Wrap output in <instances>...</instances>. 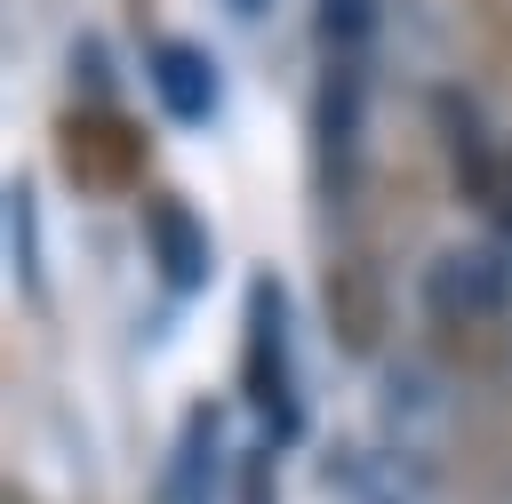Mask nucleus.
Masks as SVG:
<instances>
[{
	"instance_id": "nucleus-10",
	"label": "nucleus",
	"mask_w": 512,
	"mask_h": 504,
	"mask_svg": "<svg viewBox=\"0 0 512 504\" xmlns=\"http://www.w3.org/2000/svg\"><path fill=\"white\" fill-rule=\"evenodd\" d=\"M232 8H248V16H256V8H272V0H232Z\"/></svg>"
},
{
	"instance_id": "nucleus-11",
	"label": "nucleus",
	"mask_w": 512,
	"mask_h": 504,
	"mask_svg": "<svg viewBox=\"0 0 512 504\" xmlns=\"http://www.w3.org/2000/svg\"><path fill=\"white\" fill-rule=\"evenodd\" d=\"M8 504H24V496H8Z\"/></svg>"
},
{
	"instance_id": "nucleus-7",
	"label": "nucleus",
	"mask_w": 512,
	"mask_h": 504,
	"mask_svg": "<svg viewBox=\"0 0 512 504\" xmlns=\"http://www.w3.org/2000/svg\"><path fill=\"white\" fill-rule=\"evenodd\" d=\"M8 264H16L24 304H48V264H40V200H32V184H24V176L8 184Z\"/></svg>"
},
{
	"instance_id": "nucleus-6",
	"label": "nucleus",
	"mask_w": 512,
	"mask_h": 504,
	"mask_svg": "<svg viewBox=\"0 0 512 504\" xmlns=\"http://www.w3.org/2000/svg\"><path fill=\"white\" fill-rule=\"evenodd\" d=\"M224 408L216 400H192V416H184V432H176V456H168V472H160V504H208V488H216V464H224Z\"/></svg>"
},
{
	"instance_id": "nucleus-8",
	"label": "nucleus",
	"mask_w": 512,
	"mask_h": 504,
	"mask_svg": "<svg viewBox=\"0 0 512 504\" xmlns=\"http://www.w3.org/2000/svg\"><path fill=\"white\" fill-rule=\"evenodd\" d=\"M320 56H368L376 48V0H312Z\"/></svg>"
},
{
	"instance_id": "nucleus-3",
	"label": "nucleus",
	"mask_w": 512,
	"mask_h": 504,
	"mask_svg": "<svg viewBox=\"0 0 512 504\" xmlns=\"http://www.w3.org/2000/svg\"><path fill=\"white\" fill-rule=\"evenodd\" d=\"M360 128H368V56H320V80H312V160H320L328 192L352 184Z\"/></svg>"
},
{
	"instance_id": "nucleus-5",
	"label": "nucleus",
	"mask_w": 512,
	"mask_h": 504,
	"mask_svg": "<svg viewBox=\"0 0 512 504\" xmlns=\"http://www.w3.org/2000/svg\"><path fill=\"white\" fill-rule=\"evenodd\" d=\"M144 72H152V96H160V112H168L176 128H208V120H216L224 72H216V56H208L200 40H184V32L152 40V48H144Z\"/></svg>"
},
{
	"instance_id": "nucleus-2",
	"label": "nucleus",
	"mask_w": 512,
	"mask_h": 504,
	"mask_svg": "<svg viewBox=\"0 0 512 504\" xmlns=\"http://www.w3.org/2000/svg\"><path fill=\"white\" fill-rule=\"evenodd\" d=\"M240 368H248V408L264 416V440L288 448L304 432V400H296V368H288V288H280V272H256V288H248Z\"/></svg>"
},
{
	"instance_id": "nucleus-1",
	"label": "nucleus",
	"mask_w": 512,
	"mask_h": 504,
	"mask_svg": "<svg viewBox=\"0 0 512 504\" xmlns=\"http://www.w3.org/2000/svg\"><path fill=\"white\" fill-rule=\"evenodd\" d=\"M424 296V336L456 368H504L512 360V264L480 240L440 248L416 280Z\"/></svg>"
},
{
	"instance_id": "nucleus-9",
	"label": "nucleus",
	"mask_w": 512,
	"mask_h": 504,
	"mask_svg": "<svg viewBox=\"0 0 512 504\" xmlns=\"http://www.w3.org/2000/svg\"><path fill=\"white\" fill-rule=\"evenodd\" d=\"M240 480H248V504H272V456H264V448L240 456Z\"/></svg>"
},
{
	"instance_id": "nucleus-4",
	"label": "nucleus",
	"mask_w": 512,
	"mask_h": 504,
	"mask_svg": "<svg viewBox=\"0 0 512 504\" xmlns=\"http://www.w3.org/2000/svg\"><path fill=\"white\" fill-rule=\"evenodd\" d=\"M144 248H152L160 288H176V296H200L208 272H216L208 224H200V208H192L184 192H152V200H144Z\"/></svg>"
}]
</instances>
